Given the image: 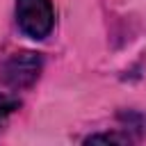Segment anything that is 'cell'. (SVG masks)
<instances>
[{"instance_id":"1","label":"cell","mask_w":146,"mask_h":146,"mask_svg":"<svg viewBox=\"0 0 146 146\" xmlns=\"http://www.w3.org/2000/svg\"><path fill=\"white\" fill-rule=\"evenodd\" d=\"M43 68V59L39 52L32 50H18L11 52L0 62V84H5L11 91H21L32 87Z\"/></svg>"},{"instance_id":"3","label":"cell","mask_w":146,"mask_h":146,"mask_svg":"<svg viewBox=\"0 0 146 146\" xmlns=\"http://www.w3.org/2000/svg\"><path fill=\"white\" fill-rule=\"evenodd\" d=\"M18 107H21V100H18L16 96L0 91V130L5 128V123L9 121V116H11Z\"/></svg>"},{"instance_id":"4","label":"cell","mask_w":146,"mask_h":146,"mask_svg":"<svg viewBox=\"0 0 146 146\" xmlns=\"http://www.w3.org/2000/svg\"><path fill=\"white\" fill-rule=\"evenodd\" d=\"M84 141L87 144H91V141H119V144H128L130 137L128 135H119V132H103V135H89Z\"/></svg>"},{"instance_id":"2","label":"cell","mask_w":146,"mask_h":146,"mask_svg":"<svg viewBox=\"0 0 146 146\" xmlns=\"http://www.w3.org/2000/svg\"><path fill=\"white\" fill-rule=\"evenodd\" d=\"M16 25L34 41L46 39L55 27V7L50 0H16Z\"/></svg>"}]
</instances>
